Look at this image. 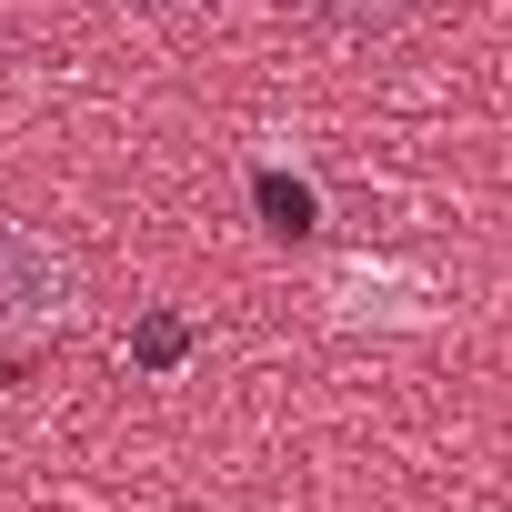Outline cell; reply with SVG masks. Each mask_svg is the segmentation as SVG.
<instances>
[{"label": "cell", "mask_w": 512, "mask_h": 512, "mask_svg": "<svg viewBox=\"0 0 512 512\" xmlns=\"http://www.w3.org/2000/svg\"><path fill=\"white\" fill-rule=\"evenodd\" d=\"M61 302H71V262L41 231L0 221V322H61Z\"/></svg>", "instance_id": "cell-1"}, {"label": "cell", "mask_w": 512, "mask_h": 512, "mask_svg": "<svg viewBox=\"0 0 512 512\" xmlns=\"http://www.w3.org/2000/svg\"><path fill=\"white\" fill-rule=\"evenodd\" d=\"M251 201H262V221H272L282 241H312V231H322V201H312V181H282V171H262V181H251Z\"/></svg>", "instance_id": "cell-2"}, {"label": "cell", "mask_w": 512, "mask_h": 512, "mask_svg": "<svg viewBox=\"0 0 512 512\" xmlns=\"http://www.w3.org/2000/svg\"><path fill=\"white\" fill-rule=\"evenodd\" d=\"M302 11H312L322 31H342V41H372V31L412 21V0H302Z\"/></svg>", "instance_id": "cell-3"}, {"label": "cell", "mask_w": 512, "mask_h": 512, "mask_svg": "<svg viewBox=\"0 0 512 512\" xmlns=\"http://www.w3.org/2000/svg\"><path fill=\"white\" fill-rule=\"evenodd\" d=\"M141 362H181V322H151L141 332Z\"/></svg>", "instance_id": "cell-4"}, {"label": "cell", "mask_w": 512, "mask_h": 512, "mask_svg": "<svg viewBox=\"0 0 512 512\" xmlns=\"http://www.w3.org/2000/svg\"><path fill=\"white\" fill-rule=\"evenodd\" d=\"M141 11H191V0H141Z\"/></svg>", "instance_id": "cell-5"}]
</instances>
